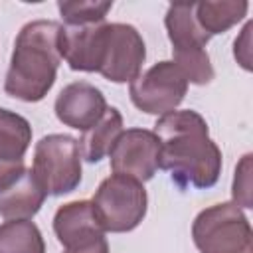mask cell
Here are the masks:
<instances>
[{
  "label": "cell",
  "instance_id": "6da1fadb",
  "mask_svg": "<svg viewBox=\"0 0 253 253\" xmlns=\"http://www.w3.org/2000/svg\"><path fill=\"white\" fill-rule=\"evenodd\" d=\"M160 140V168L170 172L180 190H206L221 174V150L210 138L206 119L192 111H172L158 117L154 130Z\"/></svg>",
  "mask_w": 253,
  "mask_h": 253
},
{
  "label": "cell",
  "instance_id": "7a4b0ae2",
  "mask_svg": "<svg viewBox=\"0 0 253 253\" xmlns=\"http://www.w3.org/2000/svg\"><path fill=\"white\" fill-rule=\"evenodd\" d=\"M59 32L61 24L53 20H34L22 26L4 79L6 95L38 103L49 93L61 63Z\"/></svg>",
  "mask_w": 253,
  "mask_h": 253
},
{
  "label": "cell",
  "instance_id": "3957f363",
  "mask_svg": "<svg viewBox=\"0 0 253 253\" xmlns=\"http://www.w3.org/2000/svg\"><path fill=\"white\" fill-rule=\"evenodd\" d=\"M168 40L172 43V61L184 73L188 83L208 85L213 79V67L206 45L210 36L198 26L194 2L170 4L164 16Z\"/></svg>",
  "mask_w": 253,
  "mask_h": 253
},
{
  "label": "cell",
  "instance_id": "277c9868",
  "mask_svg": "<svg viewBox=\"0 0 253 253\" xmlns=\"http://www.w3.org/2000/svg\"><path fill=\"white\" fill-rule=\"evenodd\" d=\"M192 239L200 253H253L251 223L233 202L202 210L194 217Z\"/></svg>",
  "mask_w": 253,
  "mask_h": 253
},
{
  "label": "cell",
  "instance_id": "5b68a950",
  "mask_svg": "<svg viewBox=\"0 0 253 253\" xmlns=\"http://www.w3.org/2000/svg\"><path fill=\"white\" fill-rule=\"evenodd\" d=\"M91 204L105 233H126L138 227L144 219L148 196L142 182L128 176L111 174L99 184Z\"/></svg>",
  "mask_w": 253,
  "mask_h": 253
},
{
  "label": "cell",
  "instance_id": "8992f818",
  "mask_svg": "<svg viewBox=\"0 0 253 253\" xmlns=\"http://www.w3.org/2000/svg\"><path fill=\"white\" fill-rule=\"evenodd\" d=\"M32 174L47 196H63L81 184L79 140L69 134H47L36 142Z\"/></svg>",
  "mask_w": 253,
  "mask_h": 253
},
{
  "label": "cell",
  "instance_id": "52a82bcc",
  "mask_svg": "<svg viewBox=\"0 0 253 253\" xmlns=\"http://www.w3.org/2000/svg\"><path fill=\"white\" fill-rule=\"evenodd\" d=\"M188 85L190 83L174 61L164 59L140 71V75L130 81L128 95L132 105L142 113L162 117L178 109L186 97Z\"/></svg>",
  "mask_w": 253,
  "mask_h": 253
},
{
  "label": "cell",
  "instance_id": "ba28073f",
  "mask_svg": "<svg viewBox=\"0 0 253 253\" xmlns=\"http://www.w3.org/2000/svg\"><path fill=\"white\" fill-rule=\"evenodd\" d=\"M53 233L63 253H109V241L89 200L59 206L53 215Z\"/></svg>",
  "mask_w": 253,
  "mask_h": 253
},
{
  "label": "cell",
  "instance_id": "9c48e42d",
  "mask_svg": "<svg viewBox=\"0 0 253 253\" xmlns=\"http://www.w3.org/2000/svg\"><path fill=\"white\" fill-rule=\"evenodd\" d=\"M144 59L146 45L134 26L121 22L105 26V43L97 73L113 83H130L140 75Z\"/></svg>",
  "mask_w": 253,
  "mask_h": 253
},
{
  "label": "cell",
  "instance_id": "30bf717a",
  "mask_svg": "<svg viewBox=\"0 0 253 253\" xmlns=\"http://www.w3.org/2000/svg\"><path fill=\"white\" fill-rule=\"evenodd\" d=\"M113 174L148 182L160 168V140L148 128H126L121 132L111 152Z\"/></svg>",
  "mask_w": 253,
  "mask_h": 253
},
{
  "label": "cell",
  "instance_id": "8fae6325",
  "mask_svg": "<svg viewBox=\"0 0 253 253\" xmlns=\"http://www.w3.org/2000/svg\"><path fill=\"white\" fill-rule=\"evenodd\" d=\"M53 111L57 121L65 126L87 130L103 117L107 111V101L99 87L87 81H73L59 91Z\"/></svg>",
  "mask_w": 253,
  "mask_h": 253
},
{
  "label": "cell",
  "instance_id": "7c38bea8",
  "mask_svg": "<svg viewBox=\"0 0 253 253\" xmlns=\"http://www.w3.org/2000/svg\"><path fill=\"white\" fill-rule=\"evenodd\" d=\"M105 26L107 22L91 26H61L59 53L73 71H99L105 43Z\"/></svg>",
  "mask_w": 253,
  "mask_h": 253
},
{
  "label": "cell",
  "instance_id": "4fadbf2b",
  "mask_svg": "<svg viewBox=\"0 0 253 253\" xmlns=\"http://www.w3.org/2000/svg\"><path fill=\"white\" fill-rule=\"evenodd\" d=\"M47 194L32 170H24L10 186L0 190V215L4 219H32L43 206Z\"/></svg>",
  "mask_w": 253,
  "mask_h": 253
},
{
  "label": "cell",
  "instance_id": "5bb4252c",
  "mask_svg": "<svg viewBox=\"0 0 253 253\" xmlns=\"http://www.w3.org/2000/svg\"><path fill=\"white\" fill-rule=\"evenodd\" d=\"M123 130L125 128H123L121 111L117 107H107L103 117L93 126L83 130V136L79 140L81 158H85L91 164L101 162L105 156H109L113 144L117 142V138L121 136Z\"/></svg>",
  "mask_w": 253,
  "mask_h": 253
},
{
  "label": "cell",
  "instance_id": "9a60e30c",
  "mask_svg": "<svg viewBox=\"0 0 253 253\" xmlns=\"http://www.w3.org/2000/svg\"><path fill=\"white\" fill-rule=\"evenodd\" d=\"M249 10L245 0H219V2H194V16L198 26L211 38L225 34L237 26Z\"/></svg>",
  "mask_w": 253,
  "mask_h": 253
},
{
  "label": "cell",
  "instance_id": "2e32d148",
  "mask_svg": "<svg viewBox=\"0 0 253 253\" xmlns=\"http://www.w3.org/2000/svg\"><path fill=\"white\" fill-rule=\"evenodd\" d=\"M32 142V126L22 115L0 107V160L24 162Z\"/></svg>",
  "mask_w": 253,
  "mask_h": 253
},
{
  "label": "cell",
  "instance_id": "e0dca14e",
  "mask_svg": "<svg viewBox=\"0 0 253 253\" xmlns=\"http://www.w3.org/2000/svg\"><path fill=\"white\" fill-rule=\"evenodd\" d=\"M0 253H45V241L32 219H6L0 225Z\"/></svg>",
  "mask_w": 253,
  "mask_h": 253
},
{
  "label": "cell",
  "instance_id": "ac0fdd59",
  "mask_svg": "<svg viewBox=\"0 0 253 253\" xmlns=\"http://www.w3.org/2000/svg\"><path fill=\"white\" fill-rule=\"evenodd\" d=\"M113 2L109 0H61L57 2V10L65 22V26H91L105 22Z\"/></svg>",
  "mask_w": 253,
  "mask_h": 253
},
{
  "label": "cell",
  "instance_id": "d6986e66",
  "mask_svg": "<svg viewBox=\"0 0 253 253\" xmlns=\"http://www.w3.org/2000/svg\"><path fill=\"white\" fill-rule=\"evenodd\" d=\"M251 154H245L239 164L235 166L233 174V184H231V198L233 204L239 208H253V198H251Z\"/></svg>",
  "mask_w": 253,
  "mask_h": 253
},
{
  "label": "cell",
  "instance_id": "ffe728a7",
  "mask_svg": "<svg viewBox=\"0 0 253 253\" xmlns=\"http://www.w3.org/2000/svg\"><path fill=\"white\" fill-rule=\"evenodd\" d=\"M251 28H253V24L247 22L243 26L239 38H235V42H233V55L245 71L253 69V65H251Z\"/></svg>",
  "mask_w": 253,
  "mask_h": 253
},
{
  "label": "cell",
  "instance_id": "44dd1931",
  "mask_svg": "<svg viewBox=\"0 0 253 253\" xmlns=\"http://www.w3.org/2000/svg\"><path fill=\"white\" fill-rule=\"evenodd\" d=\"M26 170L24 162H2L0 160V190H4L6 186H10L22 172Z\"/></svg>",
  "mask_w": 253,
  "mask_h": 253
}]
</instances>
